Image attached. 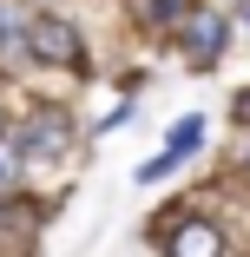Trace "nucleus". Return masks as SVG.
<instances>
[{
	"mask_svg": "<svg viewBox=\"0 0 250 257\" xmlns=\"http://www.w3.org/2000/svg\"><path fill=\"white\" fill-rule=\"evenodd\" d=\"M27 53L46 60V66H86V40H79V27L60 20V14H33V20H27Z\"/></svg>",
	"mask_w": 250,
	"mask_h": 257,
	"instance_id": "nucleus-1",
	"label": "nucleus"
},
{
	"mask_svg": "<svg viewBox=\"0 0 250 257\" xmlns=\"http://www.w3.org/2000/svg\"><path fill=\"white\" fill-rule=\"evenodd\" d=\"M0 53H27V20L0 14Z\"/></svg>",
	"mask_w": 250,
	"mask_h": 257,
	"instance_id": "nucleus-6",
	"label": "nucleus"
},
{
	"mask_svg": "<svg viewBox=\"0 0 250 257\" xmlns=\"http://www.w3.org/2000/svg\"><path fill=\"white\" fill-rule=\"evenodd\" d=\"M224 53V20L217 14H191V27H184V60L191 66H211Z\"/></svg>",
	"mask_w": 250,
	"mask_h": 257,
	"instance_id": "nucleus-3",
	"label": "nucleus"
},
{
	"mask_svg": "<svg viewBox=\"0 0 250 257\" xmlns=\"http://www.w3.org/2000/svg\"><path fill=\"white\" fill-rule=\"evenodd\" d=\"M14 178H20V152H7V145H0V191H7Z\"/></svg>",
	"mask_w": 250,
	"mask_h": 257,
	"instance_id": "nucleus-7",
	"label": "nucleus"
},
{
	"mask_svg": "<svg viewBox=\"0 0 250 257\" xmlns=\"http://www.w3.org/2000/svg\"><path fill=\"white\" fill-rule=\"evenodd\" d=\"M191 145H204V119H197V112L171 125V159H178V152H191Z\"/></svg>",
	"mask_w": 250,
	"mask_h": 257,
	"instance_id": "nucleus-5",
	"label": "nucleus"
},
{
	"mask_svg": "<svg viewBox=\"0 0 250 257\" xmlns=\"http://www.w3.org/2000/svg\"><path fill=\"white\" fill-rule=\"evenodd\" d=\"M165 250L171 257H224V231L204 224V218H184V224L165 231Z\"/></svg>",
	"mask_w": 250,
	"mask_h": 257,
	"instance_id": "nucleus-2",
	"label": "nucleus"
},
{
	"mask_svg": "<svg viewBox=\"0 0 250 257\" xmlns=\"http://www.w3.org/2000/svg\"><path fill=\"white\" fill-rule=\"evenodd\" d=\"M73 145V125L60 119V112H40L33 119V132H27V159H53V152H66Z\"/></svg>",
	"mask_w": 250,
	"mask_h": 257,
	"instance_id": "nucleus-4",
	"label": "nucleus"
}]
</instances>
